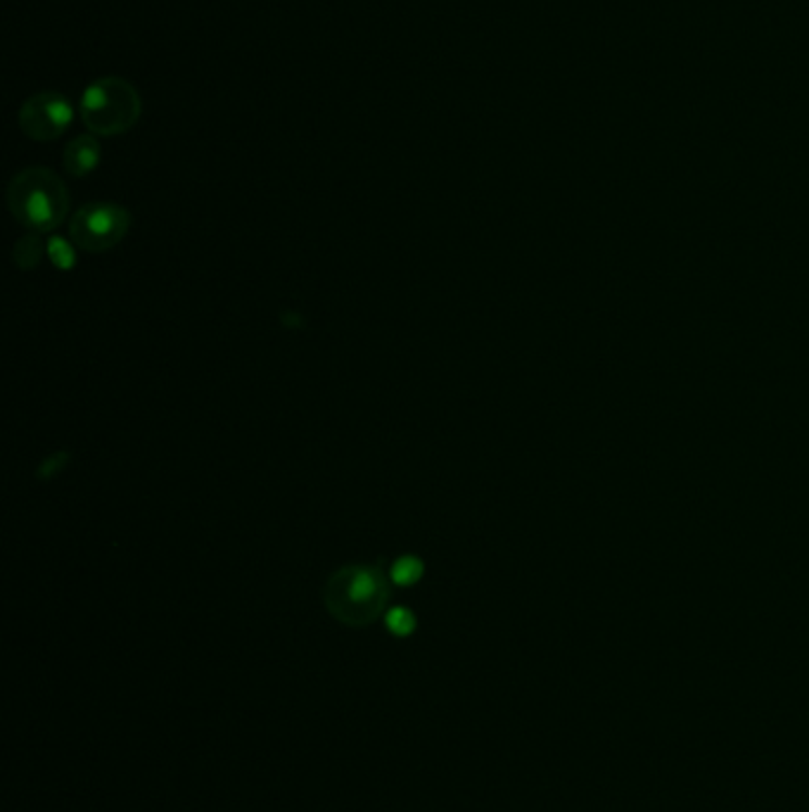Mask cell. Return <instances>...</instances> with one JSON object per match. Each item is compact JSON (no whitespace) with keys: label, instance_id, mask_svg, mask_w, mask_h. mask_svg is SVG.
Here are the masks:
<instances>
[{"label":"cell","instance_id":"3957f363","mask_svg":"<svg viewBox=\"0 0 809 812\" xmlns=\"http://www.w3.org/2000/svg\"><path fill=\"white\" fill-rule=\"evenodd\" d=\"M81 122L96 136H122L134 129L143 112L136 86L122 76H105L86 88L79 103Z\"/></svg>","mask_w":809,"mask_h":812},{"label":"cell","instance_id":"7a4b0ae2","mask_svg":"<svg viewBox=\"0 0 809 812\" xmlns=\"http://www.w3.org/2000/svg\"><path fill=\"white\" fill-rule=\"evenodd\" d=\"M8 207L12 217L34 233H50L67 219L69 190L55 172L29 167L10 181Z\"/></svg>","mask_w":809,"mask_h":812},{"label":"cell","instance_id":"52a82bcc","mask_svg":"<svg viewBox=\"0 0 809 812\" xmlns=\"http://www.w3.org/2000/svg\"><path fill=\"white\" fill-rule=\"evenodd\" d=\"M12 255H15V264L20 266V269L24 271H31L36 269L38 264H41L43 255H48L46 248H43V240L38 238V233H29L20 238L15 243V250H12Z\"/></svg>","mask_w":809,"mask_h":812},{"label":"cell","instance_id":"ba28073f","mask_svg":"<svg viewBox=\"0 0 809 812\" xmlns=\"http://www.w3.org/2000/svg\"><path fill=\"white\" fill-rule=\"evenodd\" d=\"M422 573H426V566H422L418 556H402L400 561H394V566L390 570V578H392L394 585L410 587L422 578Z\"/></svg>","mask_w":809,"mask_h":812},{"label":"cell","instance_id":"5b68a950","mask_svg":"<svg viewBox=\"0 0 809 812\" xmlns=\"http://www.w3.org/2000/svg\"><path fill=\"white\" fill-rule=\"evenodd\" d=\"M72 122L74 105L55 91L34 93L20 107V129L38 143L55 141V138L69 129Z\"/></svg>","mask_w":809,"mask_h":812},{"label":"cell","instance_id":"30bf717a","mask_svg":"<svg viewBox=\"0 0 809 812\" xmlns=\"http://www.w3.org/2000/svg\"><path fill=\"white\" fill-rule=\"evenodd\" d=\"M384 625H388V630L396 634V637H408L418 623H416V616L410 613L408 608L400 606V608H392V611L384 616Z\"/></svg>","mask_w":809,"mask_h":812},{"label":"cell","instance_id":"277c9868","mask_svg":"<svg viewBox=\"0 0 809 812\" xmlns=\"http://www.w3.org/2000/svg\"><path fill=\"white\" fill-rule=\"evenodd\" d=\"M128 228H131V212L126 207L114 202H88L72 217L69 236L79 250L100 255V252L117 248Z\"/></svg>","mask_w":809,"mask_h":812},{"label":"cell","instance_id":"9c48e42d","mask_svg":"<svg viewBox=\"0 0 809 812\" xmlns=\"http://www.w3.org/2000/svg\"><path fill=\"white\" fill-rule=\"evenodd\" d=\"M46 252H48L50 262H53L62 271L72 269V266L76 264V250L69 240H64V238H58V236L50 238L46 243Z\"/></svg>","mask_w":809,"mask_h":812},{"label":"cell","instance_id":"8992f818","mask_svg":"<svg viewBox=\"0 0 809 812\" xmlns=\"http://www.w3.org/2000/svg\"><path fill=\"white\" fill-rule=\"evenodd\" d=\"M100 143L96 134H81L64 148V169L72 174L74 179H84V176L93 174L100 164Z\"/></svg>","mask_w":809,"mask_h":812},{"label":"cell","instance_id":"6da1fadb","mask_svg":"<svg viewBox=\"0 0 809 812\" xmlns=\"http://www.w3.org/2000/svg\"><path fill=\"white\" fill-rule=\"evenodd\" d=\"M392 585L382 568L350 563L338 568L326 580L324 604L328 613L346 627H368L384 613Z\"/></svg>","mask_w":809,"mask_h":812}]
</instances>
